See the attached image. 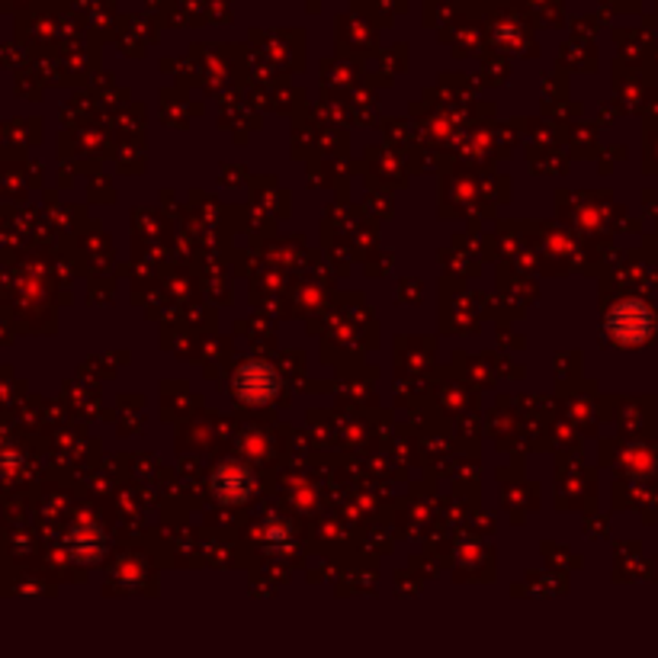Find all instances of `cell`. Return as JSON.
<instances>
[{"mask_svg":"<svg viewBox=\"0 0 658 658\" xmlns=\"http://www.w3.org/2000/svg\"><path fill=\"white\" fill-rule=\"evenodd\" d=\"M653 312L646 302L627 299L620 302L610 315H607V334L617 338L620 344H640L653 334Z\"/></svg>","mask_w":658,"mask_h":658,"instance_id":"obj_1","label":"cell"},{"mask_svg":"<svg viewBox=\"0 0 658 658\" xmlns=\"http://www.w3.org/2000/svg\"><path fill=\"white\" fill-rule=\"evenodd\" d=\"M235 392L248 405H267L280 392V379L267 364H248L235 372Z\"/></svg>","mask_w":658,"mask_h":658,"instance_id":"obj_2","label":"cell"},{"mask_svg":"<svg viewBox=\"0 0 658 658\" xmlns=\"http://www.w3.org/2000/svg\"><path fill=\"white\" fill-rule=\"evenodd\" d=\"M213 485H216V495H219L222 502L238 505V502H244L251 495L254 482H251V476L241 466H222L219 476L213 479Z\"/></svg>","mask_w":658,"mask_h":658,"instance_id":"obj_3","label":"cell"}]
</instances>
